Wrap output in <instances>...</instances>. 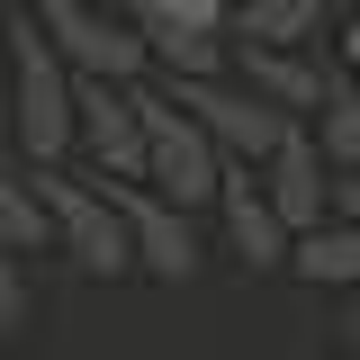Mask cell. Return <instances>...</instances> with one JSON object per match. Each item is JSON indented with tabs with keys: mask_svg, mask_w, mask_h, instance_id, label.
<instances>
[{
	"mask_svg": "<svg viewBox=\"0 0 360 360\" xmlns=\"http://www.w3.org/2000/svg\"><path fill=\"white\" fill-rule=\"evenodd\" d=\"M315 153L324 172H360V82L352 72H324V99H315Z\"/></svg>",
	"mask_w": 360,
	"mask_h": 360,
	"instance_id": "14",
	"label": "cell"
},
{
	"mask_svg": "<svg viewBox=\"0 0 360 360\" xmlns=\"http://www.w3.org/2000/svg\"><path fill=\"white\" fill-rule=\"evenodd\" d=\"M217 207H225V243H234V262H243V270H288V243H297V234L270 217V198L252 189V172H225Z\"/></svg>",
	"mask_w": 360,
	"mask_h": 360,
	"instance_id": "10",
	"label": "cell"
},
{
	"mask_svg": "<svg viewBox=\"0 0 360 360\" xmlns=\"http://www.w3.org/2000/svg\"><path fill=\"white\" fill-rule=\"evenodd\" d=\"M108 198H117L135 270H153V279H189V270H198V225L180 217V207H162L153 189H108Z\"/></svg>",
	"mask_w": 360,
	"mask_h": 360,
	"instance_id": "9",
	"label": "cell"
},
{
	"mask_svg": "<svg viewBox=\"0 0 360 360\" xmlns=\"http://www.w3.org/2000/svg\"><path fill=\"white\" fill-rule=\"evenodd\" d=\"M99 9H108V0H99Z\"/></svg>",
	"mask_w": 360,
	"mask_h": 360,
	"instance_id": "20",
	"label": "cell"
},
{
	"mask_svg": "<svg viewBox=\"0 0 360 360\" xmlns=\"http://www.w3.org/2000/svg\"><path fill=\"white\" fill-rule=\"evenodd\" d=\"M135 108H144V189H153L162 207H180V217L217 207V189H225V153H217L198 127H189V117H180V108H172L153 82L135 90Z\"/></svg>",
	"mask_w": 360,
	"mask_h": 360,
	"instance_id": "2",
	"label": "cell"
},
{
	"mask_svg": "<svg viewBox=\"0 0 360 360\" xmlns=\"http://www.w3.org/2000/svg\"><path fill=\"white\" fill-rule=\"evenodd\" d=\"M252 189L270 198V217L288 225V234H315V225L333 217V172H324V153H315V135H307V127L279 135V153L252 172Z\"/></svg>",
	"mask_w": 360,
	"mask_h": 360,
	"instance_id": "7",
	"label": "cell"
},
{
	"mask_svg": "<svg viewBox=\"0 0 360 360\" xmlns=\"http://www.w3.org/2000/svg\"><path fill=\"white\" fill-rule=\"evenodd\" d=\"M324 27V0H234L225 9V45H262V54H307Z\"/></svg>",
	"mask_w": 360,
	"mask_h": 360,
	"instance_id": "11",
	"label": "cell"
},
{
	"mask_svg": "<svg viewBox=\"0 0 360 360\" xmlns=\"http://www.w3.org/2000/svg\"><path fill=\"white\" fill-rule=\"evenodd\" d=\"M0 127L18 144L27 172H63L72 162V72L54 63L37 18L9 9V72H0Z\"/></svg>",
	"mask_w": 360,
	"mask_h": 360,
	"instance_id": "1",
	"label": "cell"
},
{
	"mask_svg": "<svg viewBox=\"0 0 360 360\" xmlns=\"http://www.w3.org/2000/svg\"><path fill=\"white\" fill-rule=\"evenodd\" d=\"M342 63H352V82H360V18L342 27Z\"/></svg>",
	"mask_w": 360,
	"mask_h": 360,
	"instance_id": "17",
	"label": "cell"
},
{
	"mask_svg": "<svg viewBox=\"0 0 360 360\" xmlns=\"http://www.w3.org/2000/svg\"><path fill=\"white\" fill-rule=\"evenodd\" d=\"M225 82L252 90L270 117H288V127H307L315 99H324V63L315 54H262V45H225Z\"/></svg>",
	"mask_w": 360,
	"mask_h": 360,
	"instance_id": "8",
	"label": "cell"
},
{
	"mask_svg": "<svg viewBox=\"0 0 360 360\" xmlns=\"http://www.w3.org/2000/svg\"><path fill=\"white\" fill-rule=\"evenodd\" d=\"M153 90H162V82H153ZM162 99H172L180 117L225 153V172H262L270 153H279V135H288V117H270L262 99H252V90H234L225 72H217V82H172Z\"/></svg>",
	"mask_w": 360,
	"mask_h": 360,
	"instance_id": "6",
	"label": "cell"
},
{
	"mask_svg": "<svg viewBox=\"0 0 360 360\" xmlns=\"http://www.w3.org/2000/svg\"><path fill=\"white\" fill-rule=\"evenodd\" d=\"M37 18V37L54 45V63L72 72V82H117V90H135L153 63H144V37H135L117 9H99V0H37L27 9Z\"/></svg>",
	"mask_w": 360,
	"mask_h": 360,
	"instance_id": "3",
	"label": "cell"
},
{
	"mask_svg": "<svg viewBox=\"0 0 360 360\" xmlns=\"http://www.w3.org/2000/svg\"><path fill=\"white\" fill-rule=\"evenodd\" d=\"M333 198H342V225H360V189H342V180H333Z\"/></svg>",
	"mask_w": 360,
	"mask_h": 360,
	"instance_id": "18",
	"label": "cell"
},
{
	"mask_svg": "<svg viewBox=\"0 0 360 360\" xmlns=\"http://www.w3.org/2000/svg\"><path fill=\"white\" fill-rule=\"evenodd\" d=\"M288 270H297V279H315V288H360V225L324 217L315 234H297V243H288Z\"/></svg>",
	"mask_w": 360,
	"mask_h": 360,
	"instance_id": "15",
	"label": "cell"
},
{
	"mask_svg": "<svg viewBox=\"0 0 360 360\" xmlns=\"http://www.w3.org/2000/svg\"><path fill=\"white\" fill-rule=\"evenodd\" d=\"M37 207H45V234H54L90 279H127L135 270L127 225H117V198H108L99 180H82L72 162H63V172H37Z\"/></svg>",
	"mask_w": 360,
	"mask_h": 360,
	"instance_id": "4",
	"label": "cell"
},
{
	"mask_svg": "<svg viewBox=\"0 0 360 360\" xmlns=\"http://www.w3.org/2000/svg\"><path fill=\"white\" fill-rule=\"evenodd\" d=\"M117 18L144 37V54L180 37H225V0H117Z\"/></svg>",
	"mask_w": 360,
	"mask_h": 360,
	"instance_id": "13",
	"label": "cell"
},
{
	"mask_svg": "<svg viewBox=\"0 0 360 360\" xmlns=\"http://www.w3.org/2000/svg\"><path fill=\"white\" fill-rule=\"evenodd\" d=\"M0 72H9V0H0Z\"/></svg>",
	"mask_w": 360,
	"mask_h": 360,
	"instance_id": "19",
	"label": "cell"
},
{
	"mask_svg": "<svg viewBox=\"0 0 360 360\" xmlns=\"http://www.w3.org/2000/svg\"><path fill=\"white\" fill-rule=\"evenodd\" d=\"M144 90V82H135ZM117 82H72V153H82L99 189H144V108Z\"/></svg>",
	"mask_w": 360,
	"mask_h": 360,
	"instance_id": "5",
	"label": "cell"
},
{
	"mask_svg": "<svg viewBox=\"0 0 360 360\" xmlns=\"http://www.w3.org/2000/svg\"><path fill=\"white\" fill-rule=\"evenodd\" d=\"M27 324V270H18V252H0V333H18Z\"/></svg>",
	"mask_w": 360,
	"mask_h": 360,
	"instance_id": "16",
	"label": "cell"
},
{
	"mask_svg": "<svg viewBox=\"0 0 360 360\" xmlns=\"http://www.w3.org/2000/svg\"><path fill=\"white\" fill-rule=\"evenodd\" d=\"M45 207H37V172L18 162V144L0 127V252H45Z\"/></svg>",
	"mask_w": 360,
	"mask_h": 360,
	"instance_id": "12",
	"label": "cell"
}]
</instances>
